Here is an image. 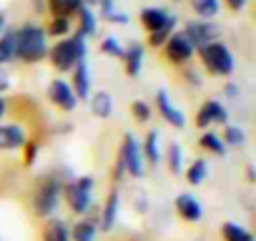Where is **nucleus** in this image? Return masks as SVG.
I'll return each mask as SVG.
<instances>
[{
  "mask_svg": "<svg viewBox=\"0 0 256 241\" xmlns=\"http://www.w3.org/2000/svg\"><path fill=\"white\" fill-rule=\"evenodd\" d=\"M16 38H18V60L20 63H40L48 58V33L43 26L38 23H26L20 28H16Z\"/></svg>",
  "mask_w": 256,
  "mask_h": 241,
  "instance_id": "nucleus-1",
  "label": "nucleus"
},
{
  "mask_svg": "<svg viewBox=\"0 0 256 241\" xmlns=\"http://www.w3.org/2000/svg\"><path fill=\"white\" fill-rule=\"evenodd\" d=\"M86 58H88V38H83L78 30L63 40H56L48 48V60L58 73H70L73 66L78 60H86Z\"/></svg>",
  "mask_w": 256,
  "mask_h": 241,
  "instance_id": "nucleus-2",
  "label": "nucleus"
},
{
  "mask_svg": "<svg viewBox=\"0 0 256 241\" xmlns=\"http://www.w3.org/2000/svg\"><path fill=\"white\" fill-rule=\"evenodd\" d=\"M196 53H198L201 66H204L211 76H221V78H224V76H231L234 68H236V58H234V53H231L228 46L221 43V40H214V43L198 48Z\"/></svg>",
  "mask_w": 256,
  "mask_h": 241,
  "instance_id": "nucleus-3",
  "label": "nucleus"
},
{
  "mask_svg": "<svg viewBox=\"0 0 256 241\" xmlns=\"http://www.w3.org/2000/svg\"><path fill=\"white\" fill-rule=\"evenodd\" d=\"M60 198H63V181L58 176H50V178H43L40 186L36 188L33 194V211L43 218L53 216L56 208L60 206Z\"/></svg>",
  "mask_w": 256,
  "mask_h": 241,
  "instance_id": "nucleus-4",
  "label": "nucleus"
},
{
  "mask_svg": "<svg viewBox=\"0 0 256 241\" xmlns=\"http://www.w3.org/2000/svg\"><path fill=\"white\" fill-rule=\"evenodd\" d=\"M93 186H96V181L90 176L73 178V184L63 186V196L68 201V208L76 216H86L90 211V206H93Z\"/></svg>",
  "mask_w": 256,
  "mask_h": 241,
  "instance_id": "nucleus-5",
  "label": "nucleus"
},
{
  "mask_svg": "<svg viewBox=\"0 0 256 241\" xmlns=\"http://www.w3.org/2000/svg\"><path fill=\"white\" fill-rule=\"evenodd\" d=\"M118 158L126 168L128 176L134 178H144L146 176V158H144V148H141V141L134 136V134H126L123 136V146L118 151Z\"/></svg>",
  "mask_w": 256,
  "mask_h": 241,
  "instance_id": "nucleus-6",
  "label": "nucleus"
},
{
  "mask_svg": "<svg viewBox=\"0 0 256 241\" xmlns=\"http://www.w3.org/2000/svg\"><path fill=\"white\" fill-rule=\"evenodd\" d=\"M186 38H188V43L198 50V48H204V46H208V43H214V40H218V36H221V28H218V23L216 20H188L186 26H184V30H181Z\"/></svg>",
  "mask_w": 256,
  "mask_h": 241,
  "instance_id": "nucleus-7",
  "label": "nucleus"
},
{
  "mask_svg": "<svg viewBox=\"0 0 256 241\" xmlns=\"http://www.w3.org/2000/svg\"><path fill=\"white\" fill-rule=\"evenodd\" d=\"M164 56H166V60L174 63V66H188L191 58L196 56V48L188 43V38H186L181 30H174V33L168 36V40L164 43Z\"/></svg>",
  "mask_w": 256,
  "mask_h": 241,
  "instance_id": "nucleus-8",
  "label": "nucleus"
},
{
  "mask_svg": "<svg viewBox=\"0 0 256 241\" xmlns=\"http://www.w3.org/2000/svg\"><path fill=\"white\" fill-rule=\"evenodd\" d=\"M226 120H228V110L216 98L204 100V106L196 110V126L201 131H208L211 126H226Z\"/></svg>",
  "mask_w": 256,
  "mask_h": 241,
  "instance_id": "nucleus-9",
  "label": "nucleus"
},
{
  "mask_svg": "<svg viewBox=\"0 0 256 241\" xmlns=\"http://www.w3.org/2000/svg\"><path fill=\"white\" fill-rule=\"evenodd\" d=\"M141 26L146 33H156V30H176V16H171L166 8H158V6H148L141 10L138 16Z\"/></svg>",
  "mask_w": 256,
  "mask_h": 241,
  "instance_id": "nucleus-10",
  "label": "nucleus"
},
{
  "mask_svg": "<svg viewBox=\"0 0 256 241\" xmlns=\"http://www.w3.org/2000/svg\"><path fill=\"white\" fill-rule=\"evenodd\" d=\"M48 100H50L56 108L66 110V113L76 110L78 103H80V100L76 98V93H73V88H70V83H68L66 78H53V80H50V86H48Z\"/></svg>",
  "mask_w": 256,
  "mask_h": 241,
  "instance_id": "nucleus-11",
  "label": "nucleus"
},
{
  "mask_svg": "<svg viewBox=\"0 0 256 241\" xmlns=\"http://www.w3.org/2000/svg\"><path fill=\"white\" fill-rule=\"evenodd\" d=\"M156 110H158V116L166 120L168 126H174L178 131L186 128V113L174 106V100H171V96H168L166 88H158L156 90Z\"/></svg>",
  "mask_w": 256,
  "mask_h": 241,
  "instance_id": "nucleus-12",
  "label": "nucleus"
},
{
  "mask_svg": "<svg viewBox=\"0 0 256 241\" xmlns=\"http://www.w3.org/2000/svg\"><path fill=\"white\" fill-rule=\"evenodd\" d=\"M28 141V131L20 124H0V151H18Z\"/></svg>",
  "mask_w": 256,
  "mask_h": 241,
  "instance_id": "nucleus-13",
  "label": "nucleus"
},
{
  "mask_svg": "<svg viewBox=\"0 0 256 241\" xmlns=\"http://www.w3.org/2000/svg\"><path fill=\"white\" fill-rule=\"evenodd\" d=\"M70 88H73V93H76V98L78 100H88V96H90V70H88V58L86 60H78L76 66H73V70H70Z\"/></svg>",
  "mask_w": 256,
  "mask_h": 241,
  "instance_id": "nucleus-14",
  "label": "nucleus"
},
{
  "mask_svg": "<svg viewBox=\"0 0 256 241\" xmlns=\"http://www.w3.org/2000/svg\"><path fill=\"white\" fill-rule=\"evenodd\" d=\"M144 58H146V48L144 43L134 40L126 46V53H123V68H126V76L128 78H138L141 70H144Z\"/></svg>",
  "mask_w": 256,
  "mask_h": 241,
  "instance_id": "nucleus-15",
  "label": "nucleus"
},
{
  "mask_svg": "<svg viewBox=\"0 0 256 241\" xmlns=\"http://www.w3.org/2000/svg\"><path fill=\"white\" fill-rule=\"evenodd\" d=\"M176 211H178V216H181L184 221H188V224H196V221L204 218V206H201V201H198L196 196H191V194H178V196H176Z\"/></svg>",
  "mask_w": 256,
  "mask_h": 241,
  "instance_id": "nucleus-16",
  "label": "nucleus"
},
{
  "mask_svg": "<svg viewBox=\"0 0 256 241\" xmlns=\"http://www.w3.org/2000/svg\"><path fill=\"white\" fill-rule=\"evenodd\" d=\"M18 60V38L16 28H6L0 33V66H10Z\"/></svg>",
  "mask_w": 256,
  "mask_h": 241,
  "instance_id": "nucleus-17",
  "label": "nucleus"
},
{
  "mask_svg": "<svg viewBox=\"0 0 256 241\" xmlns=\"http://www.w3.org/2000/svg\"><path fill=\"white\" fill-rule=\"evenodd\" d=\"M88 106H90V113L100 120H108L110 113H113V96L108 90H96L88 96Z\"/></svg>",
  "mask_w": 256,
  "mask_h": 241,
  "instance_id": "nucleus-18",
  "label": "nucleus"
},
{
  "mask_svg": "<svg viewBox=\"0 0 256 241\" xmlns=\"http://www.w3.org/2000/svg\"><path fill=\"white\" fill-rule=\"evenodd\" d=\"M118 208H120V194H118V188H113V191L108 194V198H106V206H103V216H100V224H98V228H103V231H110V228L116 226Z\"/></svg>",
  "mask_w": 256,
  "mask_h": 241,
  "instance_id": "nucleus-19",
  "label": "nucleus"
},
{
  "mask_svg": "<svg viewBox=\"0 0 256 241\" xmlns=\"http://www.w3.org/2000/svg\"><path fill=\"white\" fill-rule=\"evenodd\" d=\"M141 148H144L146 166H158L161 164V134L158 131H148V136L141 144Z\"/></svg>",
  "mask_w": 256,
  "mask_h": 241,
  "instance_id": "nucleus-20",
  "label": "nucleus"
},
{
  "mask_svg": "<svg viewBox=\"0 0 256 241\" xmlns=\"http://www.w3.org/2000/svg\"><path fill=\"white\" fill-rule=\"evenodd\" d=\"M80 8H83V0H46V10H48L50 16L73 18Z\"/></svg>",
  "mask_w": 256,
  "mask_h": 241,
  "instance_id": "nucleus-21",
  "label": "nucleus"
},
{
  "mask_svg": "<svg viewBox=\"0 0 256 241\" xmlns=\"http://www.w3.org/2000/svg\"><path fill=\"white\" fill-rule=\"evenodd\" d=\"M198 146L204 148V151H208V154H214V156H218V158H224L226 156V144L221 141V134H216V131H204L201 134V138H198Z\"/></svg>",
  "mask_w": 256,
  "mask_h": 241,
  "instance_id": "nucleus-22",
  "label": "nucleus"
},
{
  "mask_svg": "<svg viewBox=\"0 0 256 241\" xmlns=\"http://www.w3.org/2000/svg\"><path fill=\"white\" fill-rule=\"evenodd\" d=\"M76 18H78V33L83 36V38H93L96 33H98V23H96V10H90V8H80L78 13H76Z\"/></svg>",
  "mask_w": 256,
  "mask_h": 241,
  "instance_id": "nucleus-23",
  "label": "nucleus"
},
{
  "mask_svg": "<svg viewBox=\"0 0 256 241\" xmlns=\"http://www.w3.org/2000/svg\"><path fill=\"white\" fill-rule=\"evenodd\" d=\"M188 3L201 20H214L221 10V0H188Z\"/></svg>",
  "mask_w": 256,
  "mask_h": 241,
  "instance_id": "nucleus-24",
  "label": "nucleus"
},
{
  "mask_svg": "<svg viewBox=\"0 0 256 241\" xmlns=\"http://www.w3.org/2000/svg\"><path fill=\"white\" fill-rule=\"evenodd\" d=\"M70 30H73V20L70 18H63V16H50V20L46 26L48 38H68Z\"/></svg>",
  "mask_w": 256,
  "mask_h": 241,
  "instance_id": "nucleus-25",
  "label": "nucleus"
},
{
  "mask_svg": "<svg viewBox=\"0 0 256 241\" xmlns=\"http://www.w3.org/2000/svg\"><path fill=\"white\" fill-rule=\"evenodd\" d=\"M186 171V181L191 184V186H198V184H204L206 181V176H208V161L206 158H194L191 164H188V168H184Z\"/></svg>",
  "mask_w": 256,
  "mask_h": 241,
  "instance_id": "nucleus-26",
  "label": "nucleus"
},
{
  "mask_svg": "<svg viewBox=\"0 0 256 241\" xmlns=\"http://www.w3.org/2000/svg\"><path fill=\"white\" fill-rule=\"evenodd\" d=\"M43 241H70V231L60 218H50L43 228Z\"/></svg>",
  "mask_w": 256,
  "mask_h": 241,
  "instance_id": "nucleus-27",
  "label": "nucleus"
},
{
  "mask_svg": "<svg viewBox=\"0 0 256 241\" xmlns=\"http://www.w3.org/2000/svg\"><path fill=\"white\" fill-rule=\"evenodd\" d=\"M221 141L226 144V148H241V146L246 144V131H244L241 126L226 124V128H224V134H221Z\"/></svg>",
  "mask_w": 256,
  "mask_h": 241,
  "instance_id": "nucleus-28",
  "label": "nucleus"
},
{
  "mask_svg": "<svg viewBox=\"0 0 256 241\" xmlns=\"http://www.w3.org/2000/svg\"><path fill=\"white\" fill-rule=\"evenodd\" d=\"M166 164H168V171H171L174 176L184 174V148H181L176 141L168 144V148H166Z\"/></svg>",
  "mask_w": 256,
  "mask_h": 241,
  "instance_id": "nucleus-29",
  "label": "nucleus"
},
{
  "mask_svg": "<svg viewBox=\"0 0 256 241\" xmlns=\"http://www.w3.org/2000/svg\"><path fill=\"white\" fill-rule=\"evenodd\" d=\"M96 231H98L96 221H78L70 231V238L73 241H96Z\"/></svg>",
  "mask_w": 256,
  "mask_h": 241,
  "instance_id": "nucleus-30",
  "label": "nucleus"
},
{
  "mask_svg": "<svg viewBox=\"0 0 256 241\" xmlns=\"http://www.w3.org/2000/svg\"><path fill=\"white\" fill-rule=\"evenodd\" d=\"M100 53H103V56H110V58H116V60H123L126 46L120 43V38H116V36H106V38L100 40Z\"/></svg>",
  "mask_w": 256,
  "mask_h": 241,
  "instance_id": "nucleus-31",
  "label": "nucleus"
},
{
  "mask_svg": "<svg viewBox=\"0 0 256 241\" xmlns=\"http://www.w3.org/2000/svg\"><path fill=\"white\" fill-rule=\"evenodd\" d=\"M221 236H224V241H254L251 231H246L244 226H238L234 221L221 226Z\"/></svg>",
  "mask_w": 256,
  "mask_h": 241,
  "instance_id": "nucleus-32",
  "label": "nucleus"
},
{
  "mask_svg": "<svg viewBox=\"0 0 256 241\" xmlns=\"http://www.w3.org/2000/svg\"><path fill=\"white\" fill-rule=\"evenodd\" d=\"M131 116L136 118V124H148V120H151V116H154V108H151L146 100L136 98V100L131 103Z\"/></svg>",
  "mask_w": 256,
  "mask_h": 241,
  "instance_id": "nucleus-33",
  "label": "nucleus"
},
{
  "mask_svg": "<svg viewBox=\"0 0 256 241\" xmlns=\"http://www.w3.org/2000/svg\"><path fill=\"white\" fill-rule=\"evenodd\" d=\"M23 148H28V154H26V164H28V166H33V164H36V158H38L40 144H38V141H28Z\"/></svg>",
  "mask_w": 256,
  "mask_h": 241,
  "instance_id": "nucleus-34",
  "label": "nucleus"
},
{
  "mask_svg": "<svg viewBox=\"0 0 256 241\" xmlns=\"http://www.w3.org/2000/svg\"><path fill=\"white\" fill-rule=\"evenodd\" d=\"M103 20H108V23H118V26H126L128 23V16L126 13H120V10H113L108 18H103Z\"/></svg>",
  "mask_w": 256,
  "mask_h": 241,
  "instance_id": "nucleus-35",
  "label": "nucleus"
},
{
  "mask_svg": "<svg viewBox=\"0 0 256 241\" xmlns=\"http://www.w3.org/2000/svg\"><path fill=\"white\" fill-rule=\"evenodd\" d=\"M246 6H248V0H226V8H228V10H234V13L244 10Z\"/></svg>",
  "mask_w": 256,
  "mask_h": 241,
  "instance_id": "nucleus-36",
  "label": "nucleus"
},
{
  "mask_svg": "<svg viewBox=\"0 0 256 241\" xmlns=\"http://www.w3.org/2000/svg\"><path fill=\"white\" fill-rule=\"evenodd\" d=\"M186 76L191 78V80H188L191 86H196V88L201 86V76H198V73H194V68H186Z\"/></svg>",
  "mask_w": 256,
  "mask_h": 241,
  "instance_id": "nucleus-37",
  "label": "nucleus"
},
{
  "mask_svg": "<svg viewBox=\"0 0 256 241\" xmlns=\"http://www.w3.org/2000/svg\"><path fill=\"white\" fill-rule=\"evenodd\" d=\"M8 116V100H6V96L0 93V120H3Z\"/></svg>",
  "mask_w": 256,
  "mask_h": 241,
  "instance_id": "nucleus-38",
  "label": "nucleus"
},
{
  "mask_svg": "<svg viewBox=\"0 0 256 241\" xmlns=\"http://www.w3.org/2000/svg\"><path fill=\"white\" fill-rule=\"evenodd\" d=\"M238 93H241V90H238V86H234V83H228V86H226V96H228V98H238Z\"/></svg>",
  "mask_w": 256,
  "mask_h": 241,
  "instance_id": "nucleus-39",
  "label": "nucleus"
},
{
  "mask_svg": "<svg viewBox=\"0 0 256 241\" xmlns=\"http://www.w3.org/2000/svg\"><path fill=\"white\" fill-rule=\"evenodd\" d=\"M6 28H8V16H6L3 10H0V33H3Z\"/></svg>",
  "mask_w": 256,
  "mask_h": 241,
  "instance_id": "nucleus-40",
  "label": "nucleus"
},
{
  "mask_svg": "<svg viewBox=\"0 0 256 241\" xmlns=\"http://www.w3.org/2000/svg\"><path fill=\"white\" fill-rule=\"evenodd\" d=\"M98 3H100V0H83V6H86V8H90V10H96V8H98Z\"/></svg>",
  "mask_w": 256,
  "mask_h": 241,
  "instance_id": "nucleus-41",
  "label": "nucleus"
},
{
  "mask_svg": "<svg viewBox=\"0 0 256 241\" xmlns=\"http://www.w3.org/2000/svg\"><path fill=\"white\" fill-rule=\"evenodd\" d=\"M33 6H36L38 13H43V10H46V0H33Z\"/></svg>",
  "mask_w": 256,
  "mask_h": 241,
  "instance_id": "nucleus-42",
  "label": "nucleus"
}]
</instances>
